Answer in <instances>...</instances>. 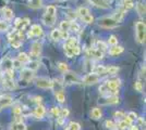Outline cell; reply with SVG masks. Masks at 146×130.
<instances>
[{
    "instance_id": "12",
    "label": "cell",
    "mask_w": 146,
    "mask_h": 130,
    "mask_svg": "<svg viewBox=\"0 0 146 130\" xmlns=\"http://www.w3.org/2000/svg\"><path fill=\"white\" fill-rule=\"evenodd\" d=\"M11 97H9V95H3V97H1L0 98V111L2 110V108H5L6 106H8L10 103H11Z\"/></svg>"
},
{
    "instance_id": "9",
    "label": "cell",
    "mask_w": 146,
    "mask_h": 130,
    "mask_svg": "<svg viewBox=\"0 0 146 130\" xmlns=\"http://www.w3.org/2000/svg\"><path fill=\"white\" fill-rule=\"evenodd\" d=\"M34 76V71H31L30 68H24L21 72V79L24 81H30Z\"/></svg>"
},
{
    "instance_id": "49",
    "label": "cell",
    "mask_w": 146,
    "mask_h": 130,
    "mask_svg": "<svg viewBox=\"0 0 146 130\" xmlns=\"http://www.w3.org/2000/svg\"><path fill=\"white\" fill-rule=\"evenodd\" d=\"M127 116H128V117L130 118V119H131L132 122H133L134 119H136V118H137V117H136V114H135L134 112H131V113H129Z\"/></svg>"
},
{
    "instance_id": "38",
    "label": "cell",
    "mask_w": 146,
    "mask_h": 130,
    "mask_svg": "<svg viewBox=\"0 0 146 130\" xmlns=\"http://www.w3.org/2000/svg\"><path fill=\"white\" fill-rule=\"evenodd\" d=\"M134 88H135V90H136V91L142 92V91H143V84H142L141 81H135V84H134Z\"/></svg>"
},
{
    "instance_id": "26",
    "label": "cell",
    "mask_w": 146,
    "mask_h": 130,
    "mask_svg": "<svg viewBox=\"0 0 146 130\" xmlns=\"http://www.w3.org/2000/svg\"><path fill=\"white\" fill-rule=\"evenodd\" d=\"M60 31H70V21H62L60 23Z\"/></svg>"
},
{
    "instance_id": "40",
    "label": "cell",
    "mask_w": 146,
    "mask_h": 130,
    "mask_svg": "<svg viewBox=\"0 0 146 130\" xmlns=\"http://www.w3.org/2000/svg\"><path fill=\"white\" fill-rule=\"evenodd\" d=\"M11 44H12L13 48H15V49H18L21 47V44H22V41L21 40H19V39H15V40H11Z\"/></svg>"
},
{
    "instance_id": "19",
    "label": "cell",
    "mask_w": 146,
    "mask_h": 130,
    "mask_svg": "<svg viewBox=\"0 0 146 130\" xmlns=\"http://www.w3.org/2000/svg\"><path fill=\"white\" fill-rule=\"evenodd\" d=\"M50 36H51V38L55 41H58V40H60L61 38H62V33H61L60 29H54V31H51Z\"/></svg>"
},
{
    "instance_id": "23",
    "label": "cell",
    "mask_w": 146,
    "mask_h": 130,
    "mask_svg": "<svg viewBox=\"0 0 146 130\" xmlns=\"http://www.w3.org/2000/svg\"><path fill=\"white\" fill-rule=\"evenodd\" d=\"M2 12H3V15H5V18L7 20H11L14 16V13L11 9H9V8H5L3 10H2Z\"/></svg>"
},
{
    "instance_id": "52",
    "label": "cell",
    "mask_w": 146,
    "mask_h": 130,
    "mask_svg": "<svg viewBox=\"0 0 146 130\" xmlns=\"http://www.w3.org/2000/svg\"><path fill=\"white\" fill-rule=\"evenodd\" d=\"M115 130H118V129H115Z\"/></svg>"
},
{
    "instance_id": "17",
    "label": "cell",
    "mask_w": 146,
    "mask_h": 130,
    "mask_svg": "<svg viewBox=\"0 0 146 130\" xmlns=\"http://www.w3.org/2000/svg\"><path fill=\"white\" fill-rule=\"evenodd\" d=\"M106 66H104V65H98V66H96V67L93 69V74L97 75V76H99V75L102 74H106Z\"/></svg>"
},
{
    "instance_id": "48",
    "label": "cell",
    "mask_w": 146,
    "mask_h": 130,
    "mask_svg": "<svg viewBox=\"0 0 146 130\" xmlns=\"http://www.w3.org/2000/svg\"><path fill=\"white\" fill-rule=\"evenodd\" d=\"M21 65H22V63L20 62V61H18V60H12V66L13 67L18 68V67H20Z\"/></svg>"
},
{
    "instance_id": "20",
    "label": "cell",
    "mask_w": 146,
    "mask_h": 130,
    "mask_svg": "<svg viewBox=\"0 0 146 130\" xmlns=\"http://www.w3.org/2000/svg\"><path fill=\"white\" fill-rule=\"evenodd\" d=\"M124 11L123 10H119V11H117L115 14H113V16H112V19L116 21L117 23L118 22H121L122 21V19H123V16H124Z\"/></svg>"
},
{
    "instance_id": "16",
    "label": "cell",
    "mask_w": 146,
    "mask_h": 130,
    "mask_svg": "<svg viewBox=\"0 0 146 130\" xmlns=\"http://www.w3.org/2000/svg\"><path fill=\"white\" fill-rule=\"evenodd\" d=\"M102 115H103V113H102V110H100L99 107H95V108H93L91 112V116H92V118H94V119L100 118Z\"/></svg>"
},
{
    "instance_id": "5",
    "label": "cell",
    "mask_w": 146,
    "mask_h": 130,
    "mask_svg": "<svg viewBox=\"0 0 146 130\" xmlns=\"http://www.w3.org/2000/svg\"><path fill=\"white\" fill-rule=\"evenodd\" d=\"M36 86L38 88H43V89H48L54 87V82L48 79V78H38L36 81Z\"/></svg>"
},
{
    "instance_id": "22",
    "label": "cell",
    "mask_w": 146,
    "mask_h": 130,
    "mask_svg": "<svg viewBox=\"0 0 146 130\" xmlns=\"http://www.w3.org/2000/svg\"><path fill=\"white\" fill-rule=\"evenodd\" d=\"M17 60L20 61L21 63H26L30 61V56H27L26 53H24V52H21V53H19L18 59H17Z\"/></svg>"
},
{
    "instance_id": "31",
    "label": "cell",
    "mask_w": 146,
    "mask_h": 130,
    "mask_svg": "<svg viewBox=\"0 0 146 130\" xmlns=\"http://www.w3.org/2000/svg\"><path fill=\"white\" fill-rule=\"evenodd\" d=\"M78 14L81 18H83V16H85L87 14H90V10L87 8H85V7H82V8H80L79 10H78Z\"/></svg>"
},
{
    "instance_id": "25",
    "label": "cell",
    "mask_w": 146,
    "mask_h": 130,
    "mask_svg": "<svg viewBox=\"0 0 146 130\" xmlns=\"http://www.w3.org/2000/svg\"><path fill=\"white\" fill-rule=\"evenodd\" d=\"M64 130H81V125L79 123H74V122H71L70 124L67 126V128Z\"/></svg>"
},
{
    "instance_id": "13",
    "label": "cell",
    "mask_w": 146,
    "mask_h": 130,
    "mask_svg": "<svg viewBox=\"0 0 146 130\" xmlns=\"http://www.w3.org/2000/svg\"><path fill=\"white\" fill-rule=\"evenodd\" d=\"M91 2L98 8H102V9H108L110 7V5L106 0H91Z\"/></svg>"
},
{
    "instance_id": "41",
    "label": "cell",
    "mask_w": 146,
    "mask_h": 130,
    "mask_svg": "<svg viewBox=\"0 0 146 130\" xmlns=\"http://www.w3.org/2000/svg\"><path fill=\"white\" fill-rule=\"evenodd\" d=\"M60 107H52L51 108V114L55 115V116H59L60 115Z\"/></svg>"
},
{
    "instance_id": "4",
    "label": "cell",
    "mask_w": 146,
    "mask_h": 130,
    "mask_svg": "<svg viewBox=\"0 0 146 130\" xmlns=\"http://www.w3.org/2000/svg\"><path fill=\"white\" fill-rule=\"evenodd\" d=\"M99 26L105 28H113L118 26V23L112 18H104L103 20L99 21Z\"/></svg>"
},
{
    "instance_id": "32",
    "label": "cell",
    "mask_w": 146,
    "mask_h": 130,
    "mask_svg": "<svg viewBox=\"0 0 146 130\" xmlns=\"http://www.w3.org/2000/svg\"><path fill=\"white\" fill-rule=\"evenodd\" d=\"M58 68H59V71L62 72V73H67V72H69V66H68L67 63H64V62L59 63V64H58Z\"/></svg>"
},
{
    "instance_id": "43",
    "label": "cell",
    "mask_w": 146,
    "mask_h": 130,
    "mask_svg": "<svg viewBox=\"0 0 146 130\" xmlns=\"http://www.w3.org/2000/svg\"><path fill=\"white\" fill-rule=\"evenodd\" d=\"M106 127L108 128V129H113L115 128V124H113V122H111V120H106Z\"/></svg>"
},
{
    "instance_id": "10",
    "label": "cell",
    "mask_w": 146,
    "mask_h": 130,
    "mask_svg": "<svg viewBox=\"0 0 146 130\" xmlns=\"http://www.w3.org/2000/svg\"><path fill=\"white\" fill-rule=\"evenodd\" d=\"M43 22L47 26H52L56 23V15H50V14L45 13L43 16Z\"/></svg>"
},
{
    "instance_id": "44",
    "label": "cell",
    "mask_w": 146,
    "mask_h": 130,
    "mask_svg": "<svg viewBox=\"0 0 146 130\" xmlns=\"http://www.w3.org/2000/svg\"><path fill=\"white\" fill-rule=\"evenodd\" d=\"M127 127H128V125L125 124V122H124V120H121V122H119V123H118V128H119V129H125V128H127Z\"/></svg>"
},
{
    "instance_id": "15",
    "label": "cell",
    "mask_w": 146,
    "mask_h": 130,
    "mask_svg": "<svg viewBox=\"0 0 146 130\" xmlns=\"http://www.w3.org/2000/svg\"><path fill=\"white\" fill-rule=\"evenodd\" d=\"M123 47L121 46H113L111 49L109 50V54L110 56H118V54H120L123 52Z\"/></svg>"
},
{
    "instance_id": "47",
    "label": "cell",
    "mask_w": 146,
    "mask_h": 130,
    "mask_svg": "<svg viewBox=\"0 0 146 130\" xmlns=\"http://www.w3.org/2000/svg\"><path fill=\"white\" fill-rule=\"evenodd\" d=\"M13 113H14L15 115H20V114L22 113V108H21L20 106H15V107H13Z\"/></svg>"
},
{
    "instance_id": "24",
    "label": "cell",
    "mask_w": 146,
    "mask_h": 130,
    "mask_svg": "<svg viewBox=\"0 0 146 130\" xmlns=\"http://www.w3.org/2000/svg\"><path fill=\"white\" fill-rule=\"evenodd\" d=\"M120 71V68L118 66H109L106 68V74L108 75H116L118 74V72Z\"/></svg>"
},
{
    "instance_id": "42",
    "label": "cell",
    "mask_w": 146,
    "mask_h": 130,
    "mask_svg": "<svg viewBox=\"0 0 146 130\" xmlns=\"http://www.w3.org/2000/svg\"><path fill=\"white\" fill-rule=\"evenodd\" d=\"M70 28H72L74 31H78L80 29V26L75 22H70Z\"/></svg>"
},
{
    "instance_id": "6",
    "label": "cell",
    "mask_w": 146,
    "mask_h": 130,
    "mask_svg": "<svg viewBox=\"0 0 146 130\" xmlns=\"http://www.w3.org/2000/svg\"><path fill=\"white\" fill-rule=\"evenodd\" d=\"M42 52V44L39 42H33L31 46V53L30 56L32 57H38Z\"/></svg>"
},
{
    "instance_id": "2",
    "label": "cell",
    "mask_w": 146,
    "mask_h": 130,
    "mask_svg": "<svg viewBox=\"0 0 146 130\" xmlns=\"http://www.w3.org/2000/svg\"><path fill=\"white\" fill-rule=\"evenodd\" d=\"M136 29V39L140 43L145 42V23L143 21H139L135 25Z\"/></svg>"
},
{
    "instance_id": "46",
    "label": "cell",
    "mask_w": 146,
    "mask_h": 130,
    "mask_svg": "<svg viewBox=\"0 0 146 130\" xmlns=\"http://www.w3.org/2000/svg\"><path fill=\"white\" fill-rule=\"evenodd\" d=\"M68 115H69V111H68L67 108H63L62 111H60V115H59V116H60L61 118H66Z\"/></svg>"
},
{
    "instance_id": "1",
    "label": "cell",
    "mask_w": 146,
    "mask_h": 130,
    "mask_svg": "<svg viewBox=\"0 0 146 130\" xmlns=\"http://www.w3.org/2000/svg\"><path fill=\"white\" fill-rule=\"evenodd\" d=\"M81 49H80L79 42L75 38H68L67 42L64 43V53L68 57H72L74 56H79Z\"/></svg>"
},
{
    "instance_id": "35",
    "label": "cell",
    "mask_w": 146,
    "mask_h": 130,
    "mask_svg": "<svg viewBox=\"0 0 146 130\" xmlns=\"http://www.w3.org/2000/svg\"><path fill=\"white\" fill-rule=\"evenodd\" d=\"M108 43H109L110 46H117L118 44V38L115 36V35H111L109 37V39H108Z\"/></svg>"
},
{
    "instance_id": "27",
    "label": "cell",
    "mask_w": 146,
    "mask_h": 130,
    "mask_svg": "<svg viewBox=\"0 0 146 130\" xmlns=\"http://www.w3.org/2000/svg\"><path fill=\"white\" fill-rule=\"evenodd\" d=\"M12 130H26V126L23 122H20V123H15L14 125H12Z\"/></svg>"
},
{
    "instance_id": "11",
    "label": "cell",
    "mask_w": 146,
    "mask_h": 130,
    "mask_svg": "<svg viewBox=\"0 0 146 130\" xmlns=\"http://www.w3.org/2000/svg\"><path fill=\"white\" fill-rule=\"evenodd\" d=\"M78 80H79V77L75 74L68 73V72L67 74H64V82H67V84H73V82H76Z\"/></svg>"
},
{
    "instance_id": "45",
    "label": "cell",
    "mask_w": 146,
    "mask_h": 130,
    "mask_svg": "<svg viewBox=\"0 0 146 130\" xmlns=\"http://www.w3.org/2000/svg\"><path fill=\"white\" fill-rule=\"evenodd\" d=\"M113 115H115V117L116 118H123L125 115H124V113L123 112H121V111H117V112H115L113 113Z\"/></svg>"
},
{
    "instance_id": "29",
    "label": "cell",
    "mask_w": 146,
    "mask_h": 130,
    "mask_svg": "<svg viewBox=\"0 0 146 130\" xmlns=\"http://www.w3.org/2000/svg\"><path fill=\"white\" fill-rule=\"evenodd\" d=\"M30 7L33 9H38L42 7V0H30Z\"/></svg>"
},
{
    "instance_id": "8",
    "label": "cell",
    "mask_w": 146,
    "mask_h": 130,
    "mask_svg": "<svg viewBox=\"0 0 146 130\" xmlns=\"http://www.w3.org/2000/svg\"><path fill=\"white\" fill-rule=\"evenodd\" d=\"M40 35H43V28L38 24L32 25L31 31H30V33H29V36H30V37H33V36L38 37V36H40Z\"/></svg>"
},
{
    "instance_id": "7",
    "label": "cell",
    "mask_w": 146,
    "mask_h": 130,
    "mask_svg": "<svg viewBox=\"0 0 146 130\" xmlns=\"http://www.w3.org/2000/svg\"><path fill=\"white\" fill-rule=\"evenodd\" d=\"M82 81H83V84H85V85H94V84H96V82L99 81V76L91 73V74L86 75L85 77L82 79Z\"/></svg>"
},
{
    "instance_id": "33",
    "label": "cell",
    "mask_w": 146,
    "mask_h": 130,
    "mask_svg": "<svg viewBox=\"0 0 146 130\" xmlns=\"http://www.w3.org/2000/svg\"><path fill=\"white\" fill-rule=\"evenodd\" d=\"M97 50H99L100 52H103L104 51H106L107 50V44L105 42H103V41H100V40H98L97 41Z\"/></svg>"
},
{
    "instance_id": "28",
    "label": "cell",
    "mask_w": 146,
    "mask_h": 130,
    "mask_svg": "<svg viewBox=\"0 0 146 130\" xmlns=\"http://www.w3.org/2000/svg\"><path fill=\"white\" fill-rule=\"evenodd\" d=\"M136 10L140 15H144L145 14V5L143 2H137L136 3Z\"/></svg>"
},
{
    "instance_id": "14",
    "label": "cell",
    "mask_w": 146,
    "mask_h": 130,
    "mask_svg": "<svg viewBox=\"0 0 146 130\" xmlns=\"http://www.w3.org/2000/svg\"><path fill=\"white\" fill-rule=\"evenodd\" d=\"M45 113H46V110H45V107L43 105H38L34 110V115L36 116L37 118H42L45 115Z\"/></svg>"
},
{
    "instance_id": "3",
    "label": "cell",
    "mask_w": 146,
    "mask_h": 130,
    "mask_svg": "<svg viewBox=\"0 0 146 130\" xmlns=\"http://www.w3.org/2000/svg\"><path fill=\"white\" fill-rule=\"evenodd\" d=\"M120 85H121L120 79H111V80H108L105 84L107 90H108V91L110 90L111 92H113V93H117V90L119 89Z\"/></svg>"
},
{
    "instance_id": "50",
    "label": "cell",
    "mask_w": 146,
    "mask_h": 130,
    "mask_svg": "<svg viewBox=\"0 0 146 130\" xmlns=\"http://www.w3.org/2000/svg\"><path fill=\"white\" fill-rule=\"evenodd\" d=\"M8 28V25L5 22H0V31H6Z\"/></svg>"
},
{
    "instance_id": "39",
    "label": "cell",
    "mask_w": 146,
    "mask_h": 130,
    "mask_svg": "<svg viewBox=\"0 0 146 130\" xmlns=\"http://www.w3.org/2000/svg\"><path fill=\"white\" fill-rule=\"evenodd\" d=\"M39 67V62H37V61H32V62L30 63V69L31 71H35L36 68Z\"/></svg>"
},
{
    "instance_id": "21",
    "label": "cell",
    "mask_w": 146,
    "mask_h": 130,
    "mask_svg": "<svg viewBox=\"0 0 146 130\" xmlns=\"http://www.w3.org/2000/svg\"><path fill=\"white\" fill-rule=\"evenodd\" d=\"M118 102H119V98L117 97L116 94L109 95V97L106 99V104H117Z\"/></svg>"
},
{
    "instance_id": "34",
    "label": "cell",
    "mask_w": 146,
    "mask_h": 130,
    "mask_svg": "<svg viewBox=\"0 0 146 130\" xmlns=\"http://www.w3.org/2000/svg\"><path fill=\"white\" fill-rule=\"evenodd\" d=\"M123 6H124V8H125L127 10L132 9V8L134 7L133 0H123Z\"/></svg>"
},
{
    "instance_id": "51",
    "label": "cell",
    "mask_w": 146,
    "mask_h": 130,
    "mask_svg": "<svg viewBox=\"0 0 146 130\" xmlns=\"http://www.w3.org/2000/svg\"><path fill=\"white\" fill-rule=\"evenodd\" d=\"M130 130H139V128H137L136 126H131V127H130Z\"/></svg>"
},
{
    "instance_id": "36",
    "label": "cell",
    "mask_w": 146,
    "mask_h": 130,
    "mask_svg": "<svg viewBox=\"0 0 146 130\" xmlns=\"http://www.w3.org/2000/svg\"><path fill=\"white\" fill-rule=\"evenodd\" d=\"M56 7L55 6H48L47 9H46V13L47 14H50V15H56Z\"/></svg>"
},
{
    "instance_id": "18",
    "label": "cell",
    "mask_w": 146,
    "mask_h": 130,
    "mask_svg": "<svg viewBox=\"0 0 146 130\" xmlns=\"http://www.w3.org/2000/svg\"><path fill=\"white\" fill-rule=\"evenodd\" d=\"M87 52H88V54H91L92 56H94V57H96V59H102L104 56L103 52H100V51L97 49H90Z\"/></svg>"
},
{
    "instance_id": "30",
    "label": "cell",
    "mask_w": 146,
    "mask_h": 130,
    "mask_svg": "<svg viewBox=\"0 0 146 130\" xmlns=\"http://www.w3.org/2000/svg\"><path fill=\"white\" fill-rule=\"evenodd\" d=\"M56 99H57V101L59 103H63L66 101V95H64V93L62 92V91H58V92L56 93Z\"/></svg>"
},
{
    "instance_id": "37",
    "label": "cell",
    "mask_w": 146,
    "mask_h": 130,
    "mask_svg": "<svg viewBox=\"0 0 146 130\" xmlns=\"http://www.w3.org/2000/svg\"><path fill=\"white\" fill-rule=\"evenodd\" d=\"M82 20H83L85 23H87V24H91V23H93V21H94V18H93L92 14H87L85 16H83Z\"/></svg>"
}]
</instances>
